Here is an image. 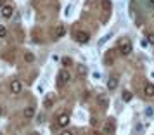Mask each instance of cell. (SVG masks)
Returning a JSON list of instances; mask_svg holds the SVG:
<instances>
[{
	"label": "cell",
	"instance_id": "1",
	"mask_svg": "<svg viewBox=\"0 0 154 135\" xmlns=\"http://www.w3.org/2000/svg\"><path fill=\"white\" fill-rule=\"evenodd\" d=\"M132 43L128 42V40H125V42L119 43V54L121 56H128V54H132Z\"/></svg>",
	"mask_w": 154,
	"mask_h": 135
},
{
	"label": "cell",
	"instance_id": "2",
	"mask_svg": "<svg viewBox=\"0 0 154 135\" xmlns=\"http://www.w3.org/2000/svg\"><path fill=\"white\" fill-rule=\"evenodd\" d=\"M57 80H59V85H64V83H68L71 80V75L66 69H63V71H59V75H57Z\"/></svg>",
	"mask_w": 154,
	"mask_h": 135
},
{
	"label": "cell",
	"instance_id": "3",
	"mask_svg": "<svg viewBox=\"0 0 154 135\" xmlns=\"http://www.w3.org/2000/svg\"><path fill=\"white\" fill-rule=\"evenodd\" d=\"M75 38H76L78 43H88L90 35H88V33H85V31H78L76 35H75Z\"/></svg>",
	"mask_w": 154,
	"mask_h": 135
},
{
	"label": "cell",
	"instance_id": "4",
	"mask_svg": "<svg viewBox=\"0 0 154 135\" xmlns=\"http://www.w3.org/2000/svg\"><path fill=\"white\" fill-rule=\"evenodd\" d=\"M23 90V83L19 80H12V83H11V92L12 94H21Z\"/></svg>",
	"mask_w": 154,
	"mask_h": 135
},
{
	"label": "cell",
	"instance_id": "5",
	"mask_svg": "<svg viewBox=\"0 0 154 135\" xmlns=\"http://www.w3.org/2000/svg\"><path fill=\"white\" fill-rule=\"evenodd\" d=\"M68 125H69V116H68V114H61V116L57 118V127L66 128Z\"/></svg>",
	"mask_w": 154,
	"mask_h": 135
},
{
	"label": "cell",
	"instance_id": "6",
	"mask_svg": "<svg viewBox=\"0 0 154 135\" xmlns=\"http://www.w3.org/2000/svg\"><path fill=\"white\" fill-rule=\"evenodd\" d=\"M12 14H14V7H12V5H4V7H2V16H4L5 19L12 17Z\"/></svg>",
	"mask_w": 154,
	"mask_h": 135
},
{
	"label": "cell",
	"instance_id": "7",
	"mask_svg": "<svg viewBox=\"0 0 154 135\" xmlns=\"http://www.w3.org/2000/svg\"><path fill=\"white\" fill-rule=\"evenodd\" d=\"M144 95H147V97H152L154 95V85L152 83H146V87H144Z\"/></svg>",
	"mask_w": 154,
	"mask_h": 135
},
{
	"label": "cell",
	"instance_id": "8",
	"mask_svg": "<svg viewBox=\"0 0 154 135\" xmlns=\"http://www.w3.org/2000/svg\"><path fill=\"white\" fill-rule=\"evenodd\" d=\"M114 130H116V127H114V123L109 120V121H107V123L104 125V132H106V133H112Z\"/></svg>",
	"mask_w": 154,
	"mask_h": 135
},
{
	"label": "cell",
	"instance_id": "9",
	"mask_svg": "<svg viewBox=\"0 0 154 135\" xmlns=\"http://www.w3.org/2000/svg\"><path fill=\"white\" fill-rule=\"evenodd\" d=\"M97 102H99V106H100V107H107V106H109L107 99H106L102 94H99V95H97Z\"/></svg>",
	"mask_w": 154,
	"mask_h": 135
},
{
	"label": "cell",
	"instance_id": "10",
	"mask_svg": "<svg viewBox=\"0 0 154 135\" xmlns=\"http://www.w3.org/2000/svg\"><path fill=\"white\" fill-rule=\"evenodd\" d=\"M116 87H118V78H116V76L109 78V81H107V88H109V90H114Z\"/></svg>",
	"mask_w": 154,
	"mask_h": 135
},
{
	"label": "cell",
	"instance_id": "11",
	"mask_svg": "<svg viewBox=\"0 0 154 135\" xmlns=\"http://www.w3.org/2000/svg\"><path fill=\"white\" fill-rule=\"evenodd\" d=\"M64 33H66V28H64L63 24H59V26L56 28V33H54V36H56V38H61Z\"/></svg>",
	"mask_w": 154,
	"mask_h": 135
},
{
	"label": "cell",
	"instance_id": "12",
	"mask_svg": "<svg viewBox=\"0 0 154 135\" xmlns=\"http://www.w3.org/2000/svg\"><path fill=\"white\" fill-rule=\"evenodd\" d=\"M132 97H133L132 92H128V90H125V92L121 94V99L125 100V102H130V100H132Z\"/></svg>",
	"mask_w": 154,
	"mask_h": 135
},
{
	"label": "cell",
	"instance_id": "13",
	"mask_svg": "<svg viewBox=\"0 0 154 135\" xmlns=\"http://www.w3.org/2000/svg\"><path fill=\"white\" fill-rule=\"evenodd\" d=\"M33 114H35V109H33V107H26V109H24V116H26V118H33Z\"/></svg>",
	"mask_w": 154,
	"mask_h": 135
},
{
	"label": "cell",
	"instance_id": "14",
	"mask_svg": "<svg viewBox=\"0 0 154 135\" xmlns=\"http://www.w3.org/2000/svg\"><path fill=\"white\" fill-rule=\"evenodd\" d=\"M24 61H26V63H33V61H35V56H33L31 52H26V54H24Z\"/></svg>",
	"mask_w": 154,
	"mask_h": 135
},
{
	"label": "cell",
	"instance_id": "15",
	"mask_svg": "<svg viewBox=\"0 0 154 135\" xmlns=\"http://www.w3.org/2000/svg\"><path fill=\"white\" fill-rule=\"evenodd\" d=\"M63 64L64 66H71L73 64V59L71 57H63Z\"/></svg>",
	"mask_w": 154,
	"mask_h": 135
},
{
	"label": "cell",
	"instance_id": "16",
	"mask_svg": "<svg viewBox=\"0 0 154 135\" xmlns=\"http://www.w3.org/2000/svg\"><path fill=\"white\" fill-rule=\"evenodd\" d=\"M152 114H154V107H151V106H149V107L146 109V116H147V118H151Z\"/></svg>",
	"mask_w": 154,
	"mask_h": 135
},
{
	"label": "cell",
	"instance_id": "17",
	"mask_svg": "<svg viewBox=\"0 0 154 135\" xmlns=\"http://www.w3.org/2000/svg\"><path fill=\"white\" fill-rule=\"evenodd\" d=\"M102 7H104L106 11H111V2H109V0H104V2H102Z\"/></svg>",
	"mask_w": 154,
	"mask_h": 135
},
{
	"label": "cell",
	"instance_id": "18",
	"mask_svg": "<svg viewBox=\"0 0 154 135\" xmlns=\"http://www.w3.org/2000/svg\"><path fill=\"white\" fill-rule=\"evenodd\" d=\"M5 35H7V29H5V26H2V24H0V38H4Z\"/></svg>",
	"mask_w": 154,
	"mask_h": 135
},
{
	"label": "cell",
	"instance_id": "19",
	"mask_svg": "<svg viewBox=\"0 0 154 135\" xmlns=\"http://www.w3.org/2000/svg\"><path fill=\"white\" fill-rule=\"evenodd\" d=\"M111 36H112V33H109V35H106L104 38H102V40H100V42H99V45H104V43L107 42V40H109V38H111Z\"/></svg>",
	"mask_w": 154,
	"mask_h": 135
},
{
	"label": "cell",
	"instance_id": "20",
	"mask_svg": "<svg viewBox=\"0 0 154 135\" xmlns=\"http://www.w3.org/2000/svg\"><path fill=\"white\" fill-rule=\"evenodd\" d=\"M147 42L151 43V45H154V33H149L147 35Z\"/></svg>",
	"mask_w": 154,
	"mask_h": 135
},
{
	"label": "cell",
	"instance_id": "21",
	"mask_svg": "<svg viewBox=\"0 0 154 135\" xmlns=\"http://www.w3.org/2000/svg\"><path fill=\"white\" fill-rule=\"evenodd\" d=\"M0 7H4V0H0Z\"/></svg>",
	"mask_w": 154,
	"mask_h": 135
},
{
	"label": "cell",
	"instance_id": "22",
	"mask_svg": "<svg viewBox=\"0 0 154 135\" xmlns=\"http://www.w3.org/2000/svg\"><path fill=\"white\" fill-rule=\"evenodd\" d=\"M149 2H151V4H152V5H154V0H149Z\"/></svg>",
	"mask_w": 154,
	"mask_h": 135
},
{
	"label": "cell",
	"instance_id": "23",
	"mask_svg": "<svg viewBox=\"0 0 154 135\" xmlns=\"http://www.w3.org/2000/svg\"><path fill=\"white\" fill-rule=\"evenodd\" d=\"M0 116H2V107H0Z\"/></svg>",
	"mask_w": 154,
	"mask_h": 135
}]
</instances>
